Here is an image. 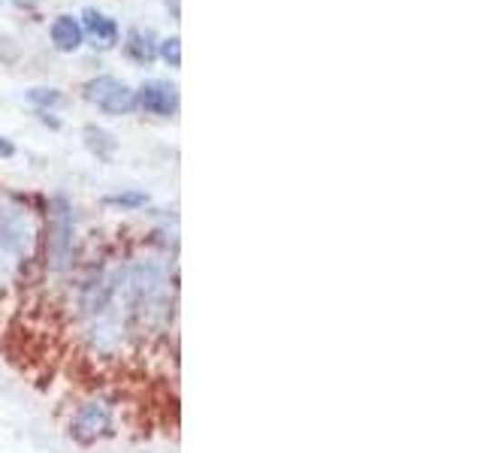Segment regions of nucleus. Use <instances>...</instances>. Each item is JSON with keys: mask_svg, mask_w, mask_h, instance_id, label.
I'll return each mask as SVG.
<instances>
[{"mask_svg": "<svg viewBox=\"0 0 483 453\" xmlns=\"http://www.w3.org/2000/svg\"><path fill=\"white\" fill-rule=\"evenodd\" d=\"M125 285L130 302V320L142 333H164L173 320V285L169 272L155 257H139L125 267Z\"/></svg>", "mask_w": 483, "mask_h": 453, "instance_id": "f257e3e1", "label": "nucleus"}, {"mask_svg": "<svg viewBox=\"0 0 483 453\" xmlns=\"http://www.w3.org/2000/svg\"><path fill=\"white\" fill-rule=\"evenodd\" d=\"M36 226L18 203H0V287L13 281L34 254Z\"/></svg>", "mask_w": 483, "mask_h": 453, "instance_id": "f03ea898", "label": "nucleus"}, {"mask_svg": "<svg viewBox=\"0 0 483 453\" xmlns=\"http://www.w3.org/2000/svg\"><path fill=\"white\" fill-rule=\"evenodd\" d=\"M85 100L94 103L106 116H127L136 109V91L116 76H100L85 85Z\"/></svg>", "mask_w": 483, "mask_h": 453, "instance_id": "7ed1b4c3", "label": "nucleus"}, {"mask_svg": "<svg viewBox=\"0 0 483 453\" xmlns=\"http://www.w3.org/2000/svg\"><path fill=\"white\" fill-rule=\"evenodd\" d=\"M112 418H116V408H112L109 399H103V396H97V399H88L79 411H75L70 436L79 441V445H94L97 438L109 436Z\"/></svg>", "mask_w": 483, "mask_h": 453, "instance_id": "20e7f679", "label": "nucleus"}, {"mask_svg": "<svg viewBox=\"0 0 483 453\" xmlns=\"http://www.w3.org/2000/svg\"><path fill=\"white\" fill-rule=\"evenodd\" d=\"M136 103L148 112V116L169 118V116H176V109H178V88H176L173 82L148 79V82L139 88Z\"/></svg>", "mask_w": 483, "mask_h": 453, "instance_id": "39448f33", "label": "nucleus"}, {"mask_svg": "<svg viewBox=\"0 0 483 453\" xmlns=\"http://www.w3.org/2000/svg\"><path fill=\"white\" fill-rule=\"evenodd\" d=\"M73 218H70V206L67 200H55V218H52V239H49V251H52V267L64 269L70 263V251H73Z\"/></svg>", "mask_w": 483, "mask_h": 453, "instance_id": "423d86ee", "label": "nucleus"}, {"mask_svg": "<svg viewBox=\"0 0 483 453\" xmlns=\"http://www.w3.org/2000/svg\"><path fill=\"white\" fill-rule=\"evenodd\" d=\"M79 25H82V31L94 40V45H103V49H109V45L118 43V25H116V18L97 13V9H85Z\"/></svg>", "mask_w": 483, "mask_h": 453, "instance_id": "0eeeda50", "label": "nucleus"}, {"mask_svg": "<svg viewBox=\"0 0 483 453\" xmlns=\"http://www.w3.org/2000/svg\"><path fill=\"white\" fill-rule=\"evenodd\" d=\"M85 40V31L79 25V18L73 15H58L52 22V43L58 52H75Z\"/></svg>", "mask_w": 483, "mask_h": 453, "instance_id": "6e6552de", "label": "nucleus"}, {"mask_svg": "<svg viewBox=\"0 0 483 453\" xmlns=\"http://www.w3.org/2000/svg\"><path fill=\"white\" fill-rule=\"evenodd\" d=\"M125 52H127L136 64H151V61L157 58V40H155V34H151V31H142V27H134V31L127 34Z\"/></svg>", "mask_w": 483, "mask_h": 453, "instance_id": "1a4fd4ad", "label": "nucleus"}, {"mask_svg": "<svg viewBox=\"0 0 483 453\" xmlns=\"http://www.w3.org/2000/svg\"><path fill=\"white\" fill-rule=\"evenodd\" d=\"M85 136H88V146L97 157H106V151L116 148V139L100 127H85Z\"/></svg>", "mask_w": 483, "mask_h": 453, "instance_id": "9d476101", "label": "nucleus"}, {"mask_svg": "<svg viewBox=\"0 0 483 453\" xmlns=\"http://www.w3.org/2000/svg\"><path fill=\"white\" fill-rule=\"evenodd\" d=\"M157 52L164 55V61L169 67H178V64H182V43H178V36H169V40L157 43Z\"/></svg>", "mask_w": 483, "mask_h": 453, "instance_id": "9b49d317", "label": "nucleus"}, {"mask_svg": "<svg viewBox=\"0 0 483 453\" xmlns=\"http://www.w3.org/2000/svg\"><path fill=\"white\" fill-rule=\"evenodd\" d=\"M106 203H109V206H121V209H139V206L148 203V196L139 194V191H127V194L106 196Z\"/></svg>", "mask_w": 483, "mask_h": 453, "instance_id": "f8f14e48", "label": "nucleus"}, {"mask_svg": "<svg viewBox=\"0 0 483 453\" xmlns=\"http://www.w3.org/2000/svg\"><path fill=\"white\" fill-rule=\"evenodd\" d=\"M27 100L40 103V106H55V103H61V94L55 88H34L31 94H27Z\"/></svg>", "mask_w": 483, "mask_h": 453, "instance_id": "ddd939ff", "label": "nucleus"}, {"mask_svg": "<svg viewBox=\"0 0 483 453\" xmlns=\"http://www.w3.org/2000/svg\"><path fill=\"white\" fill-rule=\"evenodd\" d=\"M13 155H15V146L0 136V157H13Z\"/></svg>", "mask_w": 483, "mask_h": 453, "instance_id": "4468645a", "label": "nucleus"}]
</instances>
